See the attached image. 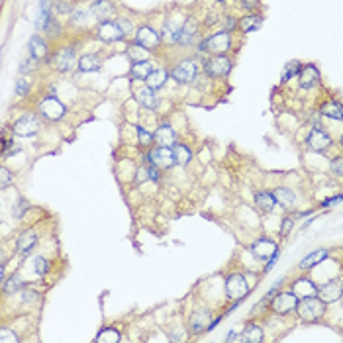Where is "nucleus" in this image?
Here are the masks:
<instances>
[{
	"label": "nucleus",
	"instance_id": "obj_30",
	"mask_svg": "<svg viewBox=\"0 0 343 343\" xmlns=\"http://www.w3.org/2000/svg\"><path fill=\"white\" fill-rule=\"evenodd\" d=\"M36 239H38V235L34 233V231H24L20 237H18V251L20 253H28L32 247H34V243H36Z\"/></svg>",
	"mask_w": 343,
	"mask_h": 343
},
{
	"label": "nucleus",
	"instance_id": "obj_15",
	"mask_svg": "<svg viewBox=\"0 0 343 343\" xmlns=\"http://www.w3.org/2000/svg\"><path fill=\"white\" fill-rule=\"evenodd\" d=\"M292 292L302 300V298H312V296H318V286L314 280L310 278H298L294 284H292Z\"/></svg>",
	"mask_w": 343,
	"mask_h": 343
},
{
	"label": "nucleus",
	"instance_id": "obj_3",
	"mask_svg": "<svg viewBox=\"0 0 343 343\" xmlns=\"http://www.w3.org/2000/svg\"><path fill=\"white\" fill-rule=\"evenodd\" d=\"M39 130H41V120L36 114H24L12 126V132L16 136H34Z\"/></svg>",
	"mask_w": 343,
	"mask_h": 343
},
{
	"label": "nucleus",
	"instance_id": "obj_21",
	"mask_svg": "<svg viewBox=\"0 0 343 343\" xmlns=\"http://www.w3.org/2000/svg\"><path fill=\"white\" fill-rule=\"evenodd\" d=\"M100 65H102L100 57H98V55H92V53H88V55H82V57L78 59V69H80L82 73L98 71V69H100Z\"/></svg>",
	"mask_w": 343,
	"mask_h": 343
},
{
	"label": "nucleus",
	"instance_id": "obj_1",
	"mask_svg": "<svg viewBox=\"0 0 343 343\" xmlns=\"http://www.w3.org/2000/svg\"><path fill=\"white\" fill-rule=\"evenodd\" d=\"M296 312H298L302 322H318L324 316V312H326V302L322 298H318V296L302 298V300H298Z\"/></svg>",
	"mask_w": 343,
	"mask_h": 343
},
{
	"label": "nucleus",
	"instance_id": "obj_4",
	"mask_svg": "<svg viewBox=\"0 0 343 343\" xmlns=\"http://www.w3.org/2000/svg\"><path fill=\"white\" fill-rule=\"evenodd\" d=\"M226 292H228V296L233 300H243L245 298V294L249 292V284H247V280H245V276L243 274H237V273H233V274H229L228 280H226Z\"/></svg>",
	"mask_w": 343,
	"mask_h": 343
},
{
	"label": "nucleus",
	"instance_id": "obj_57",
	"mask_svg": "<svg viewBox=\"0 0 343 343\" xmlns=\"http://www.w3.org/2000/svg\"><path fill=\"white\" fill-rule=\"evenodd\" d=\"M218 2H224V0H218Z\"/></svg>",
	"mask_w": 343,
	"mask_h": 343
},
{
	"label": "nucleus",
	"instance_id": "obj_24",
	"mask_svg": "<svg viewBox=\"0 0 343 343\" xmlns=\"http://www.w3.org/2000/svg\"><path fill=\"white\" fill-rule=\"evenodd\" d=\"M261 24H263V18H261L259 14H247V16H243V18H241L239 28H241V32L249 34V32L259 30V28H261Z\"/></svg>",
	"mask_w": 343,
	"mask_h": 343
},
{
	"label": "nucleus",
	"instance_id": "obj_6",
	"mask_svg": "<svg viewBox=\"0 0 343 343\" xmlns=\"http://www.w3.org/2000/svg\"><path fill=\"white\" fill-rule=\"evenodd\" d=\"M147 161H149L151 165H155L157 169H169L171 165L177 163L175 153H173V147H161V145H159V149L149 151Z\"/></svg>",
	"mask_w": 343,
	"mask_h": 343
},
{
	"label": "nucleus",
	"instance_id": "obj_42",
	"mask_svg": "<svg viewBox=\"0 0 343 343\" xmlns=\"http://www.w3.org/2000/svg\"><path fill=\"white\" fill-rule=\"evenodd\" d=\"M28 88H30V78H18V82H16V94L24 96L28 92Z\"/></svg>",
	"mask_w": 343,
	"mask_h": 343
},
{
	"label": "nucleus",
	"instance_id": "obj_2",
	"mask_svg": "<svg viewBox=\"0 0 343 343\" xmlns=\"http://www.w3.org/2000/svg\"><path fill=\"white\" fill-rule=\"evenodd\" d=\"M229 47H231V39H229V32H218V34H214V36H210L208 39H204L202 43H200V51H210V53H214V55H222V53H226Z\"/></svg>",
	"mask_w": 343,
	"mask_h": 343
},
{
	"label": "nucleus",
	"instance_id": "obj_40",
	"mask_svg": "<svg viewBox=\"0 0 343 343\" xmlns=\"http://www.w3.org/2000/svg\"><path fill=\"white\" fill-rule=\"evenodd\" d=\"M330 169H332V173H334V175L343 177V157H336V159H332Z\"/></svg>",
	"mask_w": 343,
	"mask_h": 343
},
{
	"label": "nucleus",
	"instance_id": "obj_56",
	"mask_svg": "<svg viewBox=\"0 0 343 343\" xmlns=\"http://www.w3.org/2000/svg\"><path fill=\"white\" fill-rule=\"evenodd\" d=\"M342 145H343V136H342Z\"/></svg>",
	"mask_w": 343,
	"mask_h": 343
},
{
	"label": "nucleus",
	"instance_id": "obj_31",
	"mask_svg": "<svg viewBox=\"0 0 343 343\" xmlns=\"http://www.w3.org/2000/svg\"><path fill=\"white\" fill-rule=\"evenodd\" d=\"M274 198H276V202H278L280 206L290 208V206L294 204V200H296V194L290 191V189H276V191H274Z\"/></svg>",
	"mask_w": 343,
	"mask_h": 343
},
{
	"label": "nucleus",
	"instance_id": "obj_19",
	"mask_svg": "<svg viewBox=\"0 0 343 343\" xmlns=\"http://www.w3.org/2000/svg\"><path fill=\"white\" fill-rule=\"evenodd\" d=\"M90 12L98 18V20H104V22H108V18L112 16V12H114V6H112V2L110 0H96L92 6H90Z\"/></svg>",
	"mask_w": 343,
	"mask_h": 343
},
{
	"label": "nucleus",
	"instance_id": "obj_41",
	"mask_svg": "<svg viewBox=\"0 0 343 343\" xmlns=\"http://www.w3.org/2000/svg\"><path fill=\"white\" fill-rule=\"evenodd\" d=\"M28 208H30V204H28L24 198H20V200H18V204L14 206V210H12V212H14V216H16V218H22V216H24V212H26Z\"/></svg>",
	"mask_w": 343,
	"mask_h": 343
},
{
	"label": "nucleus",
	"instance_id": "obj_44",
	"mask_svg": "<svg viewBox=\"0 0 343 343\" xmlns=\"http://www.w3.org/2000/svg\"><path fill=\"white\" fill-rule=\"evenodd\" d=\"M0 177H2V181H0V189H8V185L14 181L8 169H2V171H0Z\"/></svg>",
	"mask_w": 343,
	"mask_h": 343
},
{
	"label": "nucleus",
	"instance_id": "obj_36",
	"mask_svg": "<svg viewBox=\"0 0 343 343\" xmlns=\"http://www.w3.org/2000/svg\"><path fill=\"white\" fill-rule=\"evenodd\" d=\"M300 71H302V65H300L298 61L286 63V67H284V71H282V80H290L292 76L300 75Z\"/></svg>",
	"mask_w": 343,
	"mask_h": 343
},
{
	"label": "nucleus",
	"instance_id": "obj_9",
	"mask_svg": "<svg viewBox=\"0 0 343 343\" xmlns=\"http://www.w3.org/2000/svg\"><path fill=\"white\" fill-rule=\"evenodd\" d=\"M136 43L139 47H143L145 51H153L159 45V34L155 30H151L149 26H143L136 32Z\"/></svg>",
	"mask_w": 343,
	"mask_h": 343
},
{
	"label": "nucleus",
	"instance_id": "obj_55",
	"mask_svg": "<svg viewBox=\"0 0 343 343\" xmlns=\"http://www.w3.org/2000/svg\"><path fill=\"white\" fill-rule=\"evenodd\" d=\"M235 340H239V336H237L235 332H231V334L228 336V342H235Z\"/></svg>",
	"mask_w": 343,
	"mask_h": 343
},
{
	"label": "nucleus",
	"instance_id": "obj_7",
	"mask_svg": "<svg viewBox=\"0 0 343 343\" xmlns=\"http://www.w3.org/2000/svg\"><path fill=\"white\" fill-rule=\"evenodd\" d=\"M39 112L47 120H59L65 114V104L61 100H57L55 96H47L39 102Z\"/></svg>",
	"mask_w": 343,
	"mask_h": 343
},
{
	"label": "nucleus",
	"instance_id": "obj_34",
	"mask_svg": "<svg viewBox=\"0 0 343 343\" xmlns=\"http://www.w3.org/2000/svg\"><path fill=\"white\" fill-rule=\"evenodd\" d=\"M173 153H175V159H177L179 165H187L192 157L191 149L187 145H183V143H175L173 145Z\"/></svg>",
	"mask_w": 343,
	"mask_h": 343
},
{
	"label": "nucleus",
	"instance_id": "obj_13",
	"mask_svg": "<svg viewBox=\"0 0 343 343\" xmlns=\"http://www.w3.org/2000/svg\"><path fill=\"white\" fill-rule=\"evenodd\" d=\"M306 143H308V147L310 149H314V151H324V149H328L330 147V143H332V137L324 132V130H320L318 126L310 132V136H308V139H306Z\"/></svg>",
	"mask_w": 343,
	"mask_h": 343
},
{
	"label": "nucleus",
	"instance_id": "obj_8",
	"mask_svg": "<svg viewBox=\"0 0 343 343\" xmlns=\"http://www.w3.org/2000/svg\"><path fill=\"white\" fill-rule=\"evenodd\" d=\"M343 294V282L342 280H332L324 286H318V296L326 302V304H334L342 298Z\"/></svg>",
	"mask_w": 343,
	"mask_h": 343
},
{
	"label": "nucleus",
	"instance_id": "obj_47",
	"mask_svg": "<svg viewBox=\"0 0 343 343\" xmlns=\"http://www.w3.org/2000/svg\"><path fill=\"white\" fill-rule=\"evenodd\" d=\"M118 26H120V30H122L124 34H130V32H134V28H132V22H130V20H124V18H120V20H118Z\"/></svg>",
	"mask_w": 343,
	"mask_h": 343
},
{
	"label": "nucleus",
	"instance_id": "obj_33",
	"mask_svg": "<svg viewBox=\"0 0 343 343\" xmlns=\"http://www.w3.org/2000/svg\"><path fill=\"white\" fill-rule=\"evenodd\" d=\"M194 36H196V22H194L192 18H189V20L185 22V26L181 28L179 41H181V43H191L192 39H194Z\"/></svg>",
	"mask_w": 343,
	"mask_h": 343
},
{
	"label": "nucleus",
	"instance_id": "obj_35",
	"mask_svg": "<svg viewBox=\"0 0 343 343\" xmlns=\"http://www.w3.org/2000/svg\"><path fill=\"white\" fill-rule=\"evenodd\" d=\"M49 26V0H41V8H39L38 28H47Z\"/></svg>",
	"mask_w": 343,
	"mask_h": 343
},
{
	"label": "nucleus",
	"instance_id": "obj_29",
	"mask_svg": "<svg viewBox=\"0 0 343 343\" xmlns=\"http://www.w3.org/2000/svg\"><path fill=\"white\" fill-rule=\"evenodd\" d=\"M30 55L34 59H38V61L43 59L47 55V43L41 38H38V36H34V38L30 39Z\"/></svg>",
	"mask_w": 343,
	"mask_h": 343
},
{
	"label": "nucleus",
	"instance_id": "obj_27",
	"mask_svg": "<svg viewBox=\"0 0 343 343\" xmlns=\"http://www.w3.org/2000/svg\"><path fill=\"white\" fill-rule=\"evenodd\" d=\"M153 92H155V90H151L149 86L137 90V100H139V104H141L143 108H147V110H155V108H157V98H155Z\"/></svg>",
	"mask_w": 343,
	"mask_h": 343
},
{
	"label": "nucleus",
	"instance_id": "obj_54",
	"mask_svg": "<svg viewBox=\"0 0 343 343\" xmlns=\"http://www.w3.org/2000/svg\"><path fill=\"white\" fill-rule=\"evenodd\" d=\"M34 298H36L34 292H26V294H24V300H26V302H28V300H34Z\"/></svg>",
	"mask_w": 343,
	"mask_h": 343
},
{
	"label": "nucleus",
	"instance_id": "obj_45",
	"mask_svg": "<svg viewBox=\"0 0 343 343\" xmlns=\"http://www.w3.org/2000/svg\"><path fill=\"white\" fill-rule=\"evenodd\" d=\"M34 267H36V273H38V274H45V271H47V267H49V263H47L43 257H38V259L34 261Z\"/></svg>",
	"mask_w": 343,
	"mask_h": 343
},
{
	"label": "nucleus",
	"instance_id": "obj_39",
	"mask_svg": "<svg viewBox=\"0 0 343 343\" xmlns=\"http://www.w3.org/2000/svg\"><path fill=\"white\" fill-rule=\"evenodd\" d=\"M98 342H120V334L116 330H104L98 336Z\"/></svg>",
	"mask_w": 343,
	"mask_h": 343
},
{
	"label": "nucleus",
	"instance_id": "obj_52",
	"mask_svg": "<svg viewBox=\"0 0 343 343\" xmlns=\"http://www.w3.org/2000/svg\"><path fill=\"white\" fill-rule=\"evenodd\" d=\"M84 12L82 10H78V12H75V16H73V24H80V22H84Z\"/></svg>",
	"mask_w": 343,
	"mask_h": 343
},
{
	"label": "nucleus",
	"instance_id": "obj_23",
	"mask_svg": "<svg viewBox=\"0 0 343 343\" xmlns=\"http://www.w3.org/2000/svg\"><path fill=\"white\" fill-rule=\"evenodd\" d=\"M320 112L332 120H343V104H340L338 100H328L322 104Z\"/></svg>",
	"mask_w": 343,
	"mask_h": 343
},
{
	"label": "nucleus",
	"instance_id": "obj_22",
	"mask_svg": "<svg viewBox=\"0 0 343 343\" xmlns=\"http://www.w3.org/2000/svg\"><path fill=\"white\" fill-rule=\"evenodd\" d=\"M326 257H328V249H318V251H312L308 257H304V259L300 261V269H302V271H310L312 267L320 265V263H322Z\"/></svg>",
	"mask_w": 343,
	"mask_h": 343
},
{
	"label": "nucleus",
	"instance_id": "obj_38",
	"mask_svg": "<svg viewBox=\"0 0 343 343\" xmlns=\"http://www.w3.org/2000/svg\"><path fill=\"white\" fill-rule=\"evenodd\" d=\"M179 34H181V30H177L173 24L169 26H165V30H163V38L167 39V41H179Z\"/></svg>",
	"mask_w": 343,
	"mask_h": 343
},
{
	"label": "nucleus",
	"instance_id": "obj_28",
	"mask_svg": "<svg viewBox=\"0 0 343 343\" xmlns=\"http://www.w3.org/2000/svg\"><path fill=\"white\" fill-rule=\"evenodd\" d=\"M153 71H155V67H153L151 61H136L132 67V75L136 78H141V80H145Z\"/></svg>",
	"mask_w": 343,
	"mask_h": 343
},
{
	"label": "nucleus",
	"instance_id": "obj_37",
	"mask_svg": "<svg viewBox=\"0 0 343 343\" xmlns=\"http://www.w3.org/2000/svg\"><path fill=\"white\" fill-rule=\"evenodd\" d=\"M22 288V280L18 278V276H10L6 282H2V290L6 292V294H14V292H18Z\"/></svg>",
	"mask_w": 343,
	"mask_h": 343
},
{
	"label": "nucleus",
	"instance_id": "obj_18",
	"mask_svg": "<svg viewBox=\"0 0 343 343\" xmlns=\"http://www.w3.org/2000/svg\"><path fill=\"white\" fill-rule=\"evenodd\" d=\"M298 82H300L302 88H312V86H316V84L320 82V71H318L314 65H306V67H302V71H300V75H298Z\"/></svg>",
	"mask_w": 343,
	"mask_h": 343
},
{
	"label": "nucleus",
	"instance_id": "obj_49",
	"mask_svg": "<svg viewBox=\"0 0 343 343\" xmlns=\"http://www.w3.org/2000/svg\"><path fill=\"white\" fill-rule=\"evenodd\" d=\"M18 338L16 336H8V332L6 330H2V334H0V342L2 343H6V342H16Z\"/></svg>",
	"mask_w": 343,
	"mask_h": 343
},
{
	"label": "nucleus",
	"instance_id": "obj_46",
	"mask_svg": "<svg viewBox=\"0 0 343 343\" xmlns=\"http://www.w3.org/2000/svg\"><path fill=\"white\" fill-rule=\"evenodd\" d=\"M292 226H294V220L292 218H284L282 220V226H280V235H288Z\"/></svg>",
	"mask_w": 343,
	"mask_h": 343
},
{
	"label": "nucleus",
	"instance_id": "obj_43",
	"mask_svg": "<svg viewBox=\"0 0 343 343\" xmlns=\"http://www.w3.org/2000/svg\"><path fill=\"white\" fill-rule=\"evenodd\" d=\"M137 137H139V143L141 145H149L153 141V136L149 132H145L143 128H137Z\"/></svg>",
	"mask_w": 343,
	"mask_h": 343
},
{
	"label": "nucleus",
	"instance_id": "obj_20",
	"mask_svg": "<svg viewBox=\"0 0 343 343\" xmlns=\"http://www.w3.org/2000/svg\"><path fill=\"white\" fill-rule=\"evenodd\" d=\"M210 312H196L192 314L191 318V328L194 334H200V332H206L210 330Z\"/></svg>",
	"mask_w": 343,
	"mask_h": 343
},
{
	"label": "nucleus",
	"instance_id": "obj_14",
	"mask_svg": "<svg viewBox=\"0 0 343 343\" xmlns=\"http://www.w3.org/2000/svg\"><path fill=\"white\" fill-rule=\"evenodd\" d=\"M124 36L126 34L120 30L118 22H102L100 28H98V38L102 39V41H108V43L118 41V39H122Z\"/></svg>",
	"mask_w": 343,
	"mask_h": 343
},
{
	"label": "nucleus",
	"instance_id": "obj_50",
	"mask_svg": "<svg viewBox=\"0 0 343 343\" xmlns=\"http://www.w3.org/2000/svg\"><path fill=\"white\" fill-rule=\"evenodd\" d=\"M34 61H38V59H34V57H32V59H28V61H26V63L20 67V71H22V73H26V71L34 69Z\"/></svg>",
	"mask_w": 343,
	"mask_h": 343
},
{
	"label": "nucleus",
	"instance_id": "obj_25",
	"mask_svg": "<svg viewBox=\"0 0 343 343\" xmlns=\"http://www.w3.org/2000/svg\"><path fill=\"white\" fill-rule=\"evenodd\" d=\"M255 204H257V208L261 212H271L276 206V198L271 192H257L255 194Z\"/></svg>",
	"mask_w": 343,
	"mask_h": 343
},
{
	"label": "nucleus",
	"instance_id": "obj_53",
	"mask_svg": "<svg viewBox=\"0 0 343 343\" xmlns=\"http://www.w3.org/2000/svg\"><path fill=\"white\" fill-rule=\"evenodd\" d=\"M276 259H278V251H276V253H274V255L271 257V259H269V265H267V267H265V271H271V269L274 267V263H276Z\"/></svg>",
	"mask_w": 343,
	"mask_h": 343
},
{
	"label": "nucleus",
	"instance_id": "obj_12",
	"mask_svg": "<svg viewBox=\"0 0 343 343\" xmlns=\"http://www.w3.org/2000/svg\"><path fill=\"white\" fill-rule=\"evenodd\" d=\"M171 75H173V78L177 80V82H191V80H194V76H196V65H194V61H191V59H185V61H181L173 71H171Z\"/></svg>",
	"mask_w": 343,
	"mask_h": 343
},
{
	"label": "nucleus",
	"instance_id": "obj_10",
	"mask_svg": "<svg viewBox=\"0 0 343 343\" xmlns=\"http://www.w3.org/2000/svg\"><path fill=\"white\" fill-rule=\"evenodd\" d=\"M276 251H278V249H276V243H274L273 239H269V237H261V239H257V241L251 245V253H253L257 259H261V261L271 259Z\"/></svg>",
	"mask_w": 343,
	"mask_h": 343
},
{
	"label": "nucleus",
	"instance_id": "obj_16",
	"mask_svg": "<svg viewBox=\"0 0 343 343\" xmlns=\"http://www.w3.org/2000/svg\"><path fill=\"white\" fill-rule=\"evenodd\" d=\"M155 141L161 145V147H173L177 143V136L173 132V128L169 124H161L157 130H155Z\"/></svg>",
	"mask_w": 343,
	"mask_h": 343
},
{
	"label": "nucleus",
	"instance_id": "obj_11",
	"mask_svg": "<svg viewBox=\"0 0 343 343\" xmlns=\"http://www.w3.org/2000/svg\"><path fill=\"white\" fill-rule=\"evenodd\" d=\"M231 69V61L224 55H214L206 61V73L210 76H226Z\"/></svg>",
	"mask_w": 343,
	"mask_h": 343
},
{
	"label": "nucleus",
	"instance_id": "obj_32",
	"mask_svg": "<svg viewBox=\"0 0 343 343\" xmlns=\"http://www.w3.org/2000/svg\"><path fill=\"white\" fill-rule=\"evenodd\" d=\"M165 80H167V71H165V69H155L151 75L145 78V82H147V86H149L151 90L161 88V86L165 84Z\"/></svg>",
	"mask_w": 343,
	"mask_h": 343
},
{
	"label": "nucleus",
	"instance_id": "obj_17",
	"mask_svg": "<svg viewBox=\"0 0 343 343\" xmlns=\"http://www.w3.org/2000/svg\"><path fill=\"white\" fill-rule=\"evenodd\" d=\"M75 49L73 47H65L61 51H57V55L53 57V63L59 71H69L75 65Z\"/></svg>",
	"mask_w": 343,
	"mask_h": 343
},
{
	"label": "nucleus",
	"instance_id": "obj_5",
	"mask_svg": "<svg viewBox=\"0 0 343 343\" xmlns=\"http://www.w3.org/2000/svg\"><path fill=\"white\" fill-rule=\"evenodd\" d=\"M298 296L290 290V292H280V294H274V298L271 300V304H273V310L276 312V314H288V312H292V310H296V306H298Z\"/></svg>",
	"mask_w": 343,
	"mask_h": 343
},
{
	"label": "nucleus",
	"instance_id": "obj_48",
	"mask_svg": "<svg viewBox=\"0 0 343 343\" xmlns=\"http://www.w3.org/2000/svg\"><path fill=\"white\" fill-rule=\"evenodd\" d=\"M336 202H343V196H342V194H340V196H334V198H326L322 206H334Z\"/></svg>",
	"mask_w": 343,
	"mask_h": 343
},
{
	"label": "nucleus",
	"instance_id": "obj_51",
	"mask_svg": "<svg viewBox=\"0 0 343 343\" xmlns=\"http://www.w3.org/2000/svg\"><path fill=\"white\" fill-rule=\"evenodd\" d=\"M235 26H237V20L233 16H228V20H226V32H231Z\"/></svg>",
	"mask_w": 343,
	"mask_h": 343
},
{
	"label": "nucleus",
	"instance_id": "obj_26",
	"mask_svg": "<svg viewBox=\"0 0 343 343\" xmlns=\"http://www.w3.org/2000/svg\"><path fill=\"white\" fill-rule=\"evenodd\" d=\"M239 340L245 343H261L263 342V330H261L257 324H249V326L243 330V336H241Z\"/></svg>",
	"mask_w": 343,
	"mask_h": 343
}]
</instances>
